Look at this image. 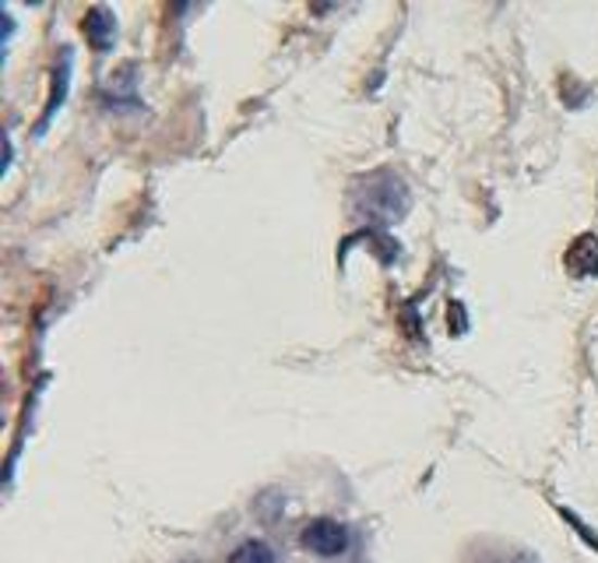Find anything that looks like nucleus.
Returning <instances> with one entry per match:
<instances>
[{
	"label": "nucleus",
	"mask_w": 598,
	"mask_h": 563,
	"mask_svg": "<svg viewBox=\"0 0 598 563\" xmlns=\"http://www.w3.org/2000/svg\"><path fill=\"white\" fill-rule=\"evenodd\" d=\"M8 162H11V141L4 138V148H0V170H8Z\"/></svg>",
	"instance_id": "423d86ee"
},
{
	"label": "nucleus",
	"mask_w": 598,
	"mask_h": 563,
	"mask_svg": "<svg viewBox=\"0 0 598 563\" xmlns=\"http://www.w3.org/2000/svg\"><path fill=\"white\" fill-rule=\"evenodd\" d=\"M229 563H275V553L267 550L264 542H244L239 550L229 556Z\"/></svg>",
	"instance_id": "20e7f679"
},
{
	"label": "nucleus",
	"mask_w": 598,
	"mask_h": 563,
	"mask_svg": "<svg viewBox=\"0 0 598 563\" xmlns=\"http://www.w3.org/2000/svg\"><path fill=\"white\" fill-rule=\"evenodd\" d=\"M303 546H307V550L317 553V556H338V553H346L349 531H346V525L332 522V517H317V522L307 525V531H303Z\"/></svg>",
	"instance_id": "f257e3e1"
},
{
	"label": "nucleus",
	"mask_w": 598,
	"mask_h": 563,
	"mask_svg": "<svg viewBox=\"0 0 598 563\" xmlns=\"http://www.w3.org/2000/svg\"><path fill=\"white\" fill-rule=\"evenodd\" d=\"M64 96H67V67H64V71H57V78H53V96H50V102H47V113H42V121H39V130L53 121L57 102H64Z\"/></svg>",
	"instance_id": "39448f33"
},
{
	"label": "nucleus",
	"mask_w": 598,
	"mask_h": 563,
	"mask_svg": "<svg viewBox=\"0 0 598 563\" xmlns=\"http://www.w3.org/2000/svg\"><path fill=\"white\" fill-rule=\"evenodd\" d=\"M566 268L577 278L598 275V236H581V240H574V247L566 250Z\"/></svg>",
	"instance_id": "7ed1b4c3"
},
{
	"label": "nucleus",
	"mask_w": 598,
	"mask_h": 563,
	"mask_svg": "<svg viewBox=\"0 0 598 563\" xmlns=\"http://www.w3.org/2000/svg\"><path fill=\"white\" fill-rule=\"evenodd\" d=\"M85 39H88V47L99 50V53H107L113 47V39H116V18H113L110 8H92V11L85 14Z\"/></svg>",
	"instance_id": "f03ea898"
}]
</instances>
